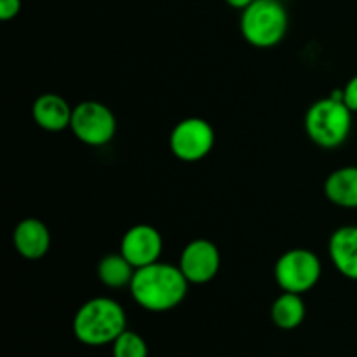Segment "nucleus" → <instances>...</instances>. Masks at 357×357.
Listing matches in <instances>:
<instances>
[{
	"mask_svg": "<svg viewBox=\"0 0 357 357\" xmlns=\"http://www.w3.org/2000/svg\"><path fill=\"white\" fill-rule=\"evenodd\" d=\"M187 278L180 267L155 261L136 268L132 278L131 295L139 307L150 312H166L185 300L188 291Z\"/></svg>",
	"mask_w": 357,
	"mask_h": 357,
	"instance_id": "obj_1",
	"label": "nucleus"
},
{
	"mask_svg": "<svg viewBox=\"0 0 357 357\" xmlns=\"http://www.w3.org/2000/svg\"><path fill=\"white\" fill-rule=\"evenodd\" d=\"M126 312L121 303L107 296L91 298L77 310L73 317V333L84 345L100 347L114 344L126 331Z\"/></svg>",
	"mask_w": 357,
	"mask_h": 357,
	"instance_id": "obj_2",
	"label": "nucleus"
},
{
	"mask_svg": "<svg viewBox=\"0 0 357 357\" xmlns=\"http://www.w3.org/2000/svg\"><path fill=\"white\" fill-rule=\"evenodd\" d=\"M352 114L354 112L344 101V89H335L309 108L305 115L307 135L323 149H337L351 135Z\"/></svg>",
	"mask_w": 357,
	"mask_h": 357,
	"instance_id": "obj_3",
	"label": "nucleus"
},
{
	"mask_svg": "<svg viewBox=\"0 0 357 357\" xmlns=\"http://www.w3.org/2000/svg\"><path fill=\"white\" fill-rule=\"evenodd\" d=\"M288 31V13L279 0H255L243 10L241 33L255 47H274Z\"/></svg>",
	"mask_w": 357,
	"mask_h": 357,
	"instance_id": "obj_4",
	"label": "nucleus"
},
{
	"mask_svg": "<svg viewBox=\"0 0 357 357\" xmlns=\"http://www.w3.org/2000/svg\"><path fill=\"white\" fill-rule=\"evenodd\" d=\"M321 272H323V267L317 255L305 248L286 251L275 261L274 268L278 284L284 291L298 293V295L310 291L319 282Z\"/></svg>",
	"mask_w": 357,
	"mask_h": 357,
	"instance_id": "obj_5",
	"label": "nucleus"
},
{
	"mask_svg": "<svg viewBox=\"0 0 357 357\" xmlns=\"http://www.w3.org/2000/svg\"><path fill=\"white\" fill-rule=\"evenodd\" d=\"M70 128L79 142L89 146H103L114 139L117 121L110 108L100 101H82L73 108Z\"/></svg>",
	"mask_w": 357,
	"mask_h": 357,
	"instance_id": "obj_6",
	"label": "nucleus"
},
{
	"mask_svg": "<svg viewBox=\"0 0 357 357\" xmlns=\"http://www.w3.org/2000/svg\"><path fill=\"white\" fill-rule=\"evenodd\" d=\"M215 145V131L208 121L188 117L178 122L169 136V146L174 155L185 162L204 159Z\"/></svg>",
	"mask_w": 357,
	"mask_h": 357,
	"instance_id": "obj_7",
	"label": "nucleus"
},
{
	"mask_svg": "<svg viewBox=\"0 0 357 357\" xmlns=\"http://www.w3.org/2000/svg\"><path fill=\"white\" fill-rule=\"evenodd\" d=\"M222 265L220 250L208 239H195L181 251L180 265L183 275L192 284H206L216 278Z\"/></svg>",
	"mask_w": 357,
	"mask_h": 357,
	"instance_id": "obj_8",
	"label": "nucleus"
},
{
	"mask_svg": "<svg viewBox=\"0 0 357 357\" xmlns=\"http://www.w3.org/2000/svg\"><path fill=\"white\" fill-rule=\"evenodd\" d=\"M121 253L135 268L159 261L162 253V237L159 230L146 223L131 227L121 241Z\"/></svg>",
	"mask_w": 357,
	"mask_h": 357,
	"instance_id": "obj_9",
	"label": "nucleus"
},
{
	"mask_svg": "<svg viewBox=\"0 0 357 357\" xmlns=\"http://www.w3.org/2000/svg\"><path fill=\"white\" fill-rule=\"evenodd\" d=\"M14 248L26 260H40L51 248V234L37 218H24L16 225L13 234Z\"/></svg>",
	"mask_w": 357,
	"mask_h": 357,
	"instance_id": "obj_10",
	"label": "nucleus"
},
{
	"mask_svg": "<svg viewBox=\"0 0 357 357\" xmlns=\"http://www.w3.org/2000/svg\"><path fill=\"white\" fill-rule=\"evenodd\" d=\"M328 251L337 271L344 278L357 281V227L347 225L335 230Z\"/></svg>",
	"mask_w": 357,
	"mask_h": 357,
	"instance_id": "obj_11",
	"label": "nucleus"
},
{
	"mask_svg": "<svg viewBox=\"0 0 357 357\" xmlns=\"http://www.w3.org/2000/svg\"><path fill=\"white\" fill-rule=\"evenodd\" d=\"M72 114L73 108H70L65 98L54 93L40 94L35 100L33 108H31V115H33V121L37 122L38 128L51 132H58L70 128Z\"/></svg>",
	"mask_w": 357,
	"mask_h": 357,
	"instance_id": "obj_12",
	"label": "nucleus"
},
{
	"mask_svg": "<svg viewBox=\"0 0 357 357\" xmlns=\"http://www.w3.org/2000/svg\"><path fill=\"white\" fill-rule=\"evenodd\" d=\"M324 194L335 206L357 209V167L347 166L333 171L326 178Z\"/></svg>",
	"mask_w": 357,
	"mask_h": 357,
	"instance_id": "obj_13",
	"label": "nucleus"
},
{
	"mask_svg": "<svg viewBox=\"0 0 357 357\" xmlns=\"http://www.w3.org/2000/svg\"><path fill=\"white\" fill-rule=\"evenodd\" d=\"M272 321L281 330H295L305 319V303L298 293L284 291L272 305Z\"/></svg>",
	"mask_w": 357,
	"mask_h": 357,
	"instance_id": "obj_14",
	"label": "nucleus"
},
{
	"mask_svg": "<svg viewBox=\"0 0 357 357\" xmlns=\"http://www.w3.org/2000/svg\"><path fill=\"white\" fill-rule=\"evenodd\" d=\"M136 268L126 260L122 253L108 255L98 265V278L108 288H124L131 286L132 278H135Z\"/></svg>",
	"mask_w": 357,
	"mask_h": 357,
	"instance_id": "obj_15",
	"label": "nucleus"
},
{
	"mask_svg": "<svg viewBox=\"0 0 357 357\" xmlns=\"http://www.w3.org/2000/svg\"><path fill=\"white\" fill-rule=\"evenodd\" d=\"M114 357H146L149 356V347L143 337H139L135 331H128L119 335L112 344Z\"/></svg>",
	"mask_w": 357,
	"mask_h": 357,
	"instance_id": "obj_16",
	"label": "nucleus"
},
{
	"mask_svg": "<svg viewBox=\"0 0 357 357\" xmlns=\"http://www.w3.org/2000/svg\"><path fill=\"white\" fill-rule=\"evenodd\" d=\"M21 0H0V20L9 21L20 14Z\"/></svg>",
	"mask_w": 357,
	"mask_h": 357,
	"instance_id": "obj_17",
	"label": "nucleus"
},
{
	"mask_svg": "<svg viewBox=\"0 0 357 357\" xmlns=\"http://www.w3.org/2000/svg\"><path fill=\"white\" fill-rule=\"evenodd\" d=\"M344 101L352 112H357V75L352 77L344 87Z\"/></svg>",
	"mask_w": 357,
	"mask_h": 357,
	"instance_id": "obj_18",
	"label": "nucleus"
},
{
	"mask_svg": "<svg viewBox=\"0 0 357 357\" xmlns=\"http://www.w3.org/2000/svg\"><path fill=\"white\" fill-rule=\"evenodd\" d=\"M255 0H227V3H229L230 7H234V9H239V10H244L248 6H251Z\"/></svg>",
	"mask_w": 357,
	"mask_h": 357,
	"instance_id": "obj_19",
	"label": "nucleus"
}]
</instances>
